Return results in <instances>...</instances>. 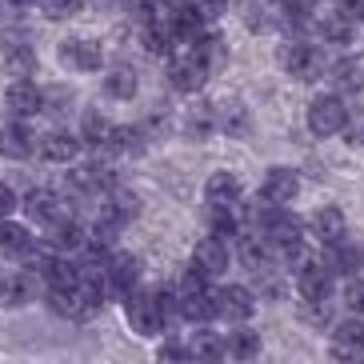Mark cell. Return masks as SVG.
<instances>
[{
	"mask_svg": "<svg viewBox=\"0 0 364 364\" xmlns=\"http://www.w3.org/2000/svg\"><path fill=\"white\" fill-rule=\"evenodd\" d=\"M124 312H129L132 332H140V336H156V332H164V324H168V309H164L161 292L132 289L129 296H124Z\"/></svg>",
	"mask_w": 364,
	"mask_h": 364,
	"instance_id": "1",
	"label": "cell"
},
{
	"mask_svg": "<svg viewBox=\"0 0 364 364\" xmlns=\"http://www.w3.org/2000/svg\"><path fill=\"white\" fill-rule=\"evenodd\" d=\"M80 4H85V0H41V12L53 16V21H65V16H73Z\"/></svg>",
	"mask_w": 364,
	"mask_h": 364,
	"instance_id": "36",
	"label": "cell"
},
{
	"mask_svg": "<svg viewBox=\"0 0 364 364\" xmlns=\"http://www.w3.org/2000/svg\"><path fill=\"white\" fill-rule=\"evenodd\" d=\"M53 228V232H48V245L56 248V252H76V248H85L88 245V232L80 225H76V220H56V225H48Z\"/></svg>",
	"mask_w": 364,
	"mask_h": 364,
	"instance_id": "19",
	"label": "cell"
},
{
	"mask_svg": "<svg viewBox=\"0 0 364 364\" xmlns=\"http://www.w3.org/2000/svg\"><path fill=\"white\" fill-rule=\"evenodd\" d=\"M108 129H112V124H108L100 112H85V120H80V136H85L88 144H105V140H108Z\"/></svg>",
	"mask_w": 364,
	"mask_h": 364,
	"instance_id": "35",
	"label": "cell"
},
{
	"mask_svg": "<svg viewBox=\"0 0 364 364\" xmlns=\"http://www.w3.org/2000/svg\"><path fill=\"white\" fill-rule=\"evenodd\" d=\"M309 129L316 132V136H336V132L348 129V108H344V100L336 97V92L316 97L309 105Z\"/></svg>",
	"mask_w": 364,
	"mask_h": 364,
	"instance_id": "2",
	"label": "cell"
},
{
	"mask_svg": "<svg viewBox=\"0 0 364 364\" xmlns=\"http://www.w3.org/2000/svg\"><path fill=\"white\" fill-rule=\"evenodd\" d=\"M129 12L140 24H156L168 12V0H129Z\"/></svg>",
	"mask_w": 364,
	"mask_h": 364,
	"instance_id": "32",
	"label": "cell"
},
{
	"mask_svg": "<svg viewBox=\"0 0 364 364\" xmlns=\"http://www.w3.org/2000/svg\"><path fill=\"white\" fill-rule=\"evenodd\" d=\"M216 316L228 324H245L248 316H252V309H257V300H252V292L240 289V284H225V289L216 292Z\"/></svg>",
	"mask_w": 364,
	"mask_h": 364,
	"instance_id": "6",
	"label": "cell"
},
{
	"mask_svg": "<svg viewBox=\"0 0 364 364\" xmlns=\"http://www.w3.org/2000/svg\"><path fill=\"white\" fill-rule=\"evenodd\" d=\"M168 80H172V88H176V92H200L204 80H208V68H204V65H200V56L188 48V53L172 56Z\"/></svg>",
	"mask_w": 364,
	"mask_h": 364,
	"instance_id": "5",
	"label": "cell"
},
{
	"mask_svg": "<svg viewBox=\"0 0 364 364\" xmlns=\"http://www.w3.org/2000/svg\"><path fill=\"white\" fill-rule=\"evenodd\" d=\"M73 188L80 193H100V188H112V172L105 164H80L73 172Z\"/></svg>",
	"mask_w": 364,
	"mask_h": 364,
	"instance_id": "23",
	"label": "cell"
},
{
	"mask_svg": "<svg viewBox=\"0 0 364 364\" xmlns=\"http://www.w3.org/2000/svg\"><path fill=\"white\" fill-rule=\"evenodd\" d=\"M181 300V321H193V324H208L216 316V300L208 296V289H196V292H176Z\"/></svg>",
	"mask_w": 364,
	"mask_h": 364,
	"instance_id": "16",
	"label": "cell"
},
{
	"mask_svg": "<svg viewBox=\"0 0 364 364\" xmlns=\"http://www.w3.org/2000/svg\"><path fill=\"white\" fill-rule=\"evenodd\" d=\"M33 248V232L9 216H0V252H9V257H24Z\"/></svg>",
	"mask_w": 364,
	"mask_h": 364,
	"instance_id": "20",
	"label": "cell"
},
{
	"mask_svg": "<svg viewBox=\"0 0 364 364\" xmlns=\"http://www.w3.org/2000/svg\"><path fill=\"white\" fill-rule=\"evenodd\" d=\"M336 9H341V16H348V21H364V0H336Z\"/></svg>",
	"mask_w": 364,
	"mask_h": 364,
	"instance_id": "41",
	"label": "cell"
},
{
	"mask_svg": "<svg viewBox=\"0 0 364 364\" xmlns=\"http://www.w3.org/2000/svg\"><path fill=\"white\" fill-rule=\"evenodd\" d=\"M193 9L200 12V21L208 24V21H220V16H225L228 0H193Z\"/></svg>",
	"mask_w": 364,
	"mask_h": 364,
	"instance_id": "37",
	"label": "cell"
},
{
	"mask_svg": "<svg viewBox=\"0 0 364 364\" xmlns=\"http://www.w3.org/2000/svg\"><path fill=\"white\" fill-rule=\"evenodd\" d=\"M344 232H348V225H344V213H341V208H321V213L312 216V236H316L324 248H328V245H341Z\"/></svg>",
	"mask_w": 364,
	"mask_h": 364,
	"instance_id": "17",
	"label": "cell"
},
{
	"mask_svg": "<svg viewBox=\"0 0 364 364\" xmlns=\"http://www.w3.org/2000/svg\"><path fill=\"white\" fill-rule=\"evenodd\" d=\"M188 353H193V356H204V360H216V356L228 353V344L220 341V336H213V332H200V336L188 344Z\"/></svg>",
	"mask_w": 364,
	"mask_h": 364,
	"instance_id": "33",
	"label": "cell"
},
{
	"mask_svg": "<svg viewBox=\"0 0 364 364\" xmlns=\"http://www.w3.org/2000/svg\"><path fill=\"white\" fill-rule=\"evenodd\" d=\"M105 149H108V152H117V156H136V152H144V132H140V129H132V124L108 129Z\"/></svg>",
	"mask_w": 364,
	"mask_h": 364,
	"instance_id": "22",
	"label": "cell"
},
{
	"mask_svg": "<svg viewBox=\"0 0 364 364\" xmlns=\"http://www.w3.org/2000/svg\"><path fill=\"white\" fill-rule=\"evenodd\" d=\"M105 92H108L112 100H132V97H136V76H132L129 68H117V73H108Z\"/></svg>",
	"mask_w": 364,
	"mask_h": 364,
	"instance_id": "27",
	"label": "cell"
},
{
	"mask_svg": "<svg viewBox=\"0 0 364 364\" xmlns=\"http://www.w3.org/2000/svg\"><path fill=\"white\" fill-rule=\"evenodd\" d=\"M161 356H164V360H172V356H193V353H188V344H164Z\"/></svg>",
	"mask_w": 364,
	"mask_h": 364,
	"instance_id": "43",
	"label": "cell"
},
{
	"mask_svg": "<svg viewBox=\"0 0 364 364\" xmlns=\"http://www.w3.org/2000/svg\"><path fill=\"white\" fill-rule=\"evenodd\" d=\"M193 268H196V272H204L208 280H216L220 272H228V248H225V240H220V236H204V240H196Z\"/></svg>",
	"mask_w": 364,
	"mask_h": 364,
	"instance_id": "8",
	"label": "cell"
},
{
	"mask_svg": "<svg viewBox=\"0 0 364 364\" xmlns=\"http://www.w3.org/2000/svg\"><path fill=\"white\" fill-rule=\"evenodd\" d=\"M300 193V176L292 168H268L264 184H260V200L264 204H292Z\"/></svg>",
	"mask_w": 364,
	"mask_h": 364,
	"instance_id": "10",
	"label": "cell"
},
{
	"mask_svg": "<svg viewBox=\"0 0 364 364\" xmlns=\"http://www.w3.org/2000/svg\"><path fill=\"white\" fill-rule=\"evenodd\" d=\"M360 268H364V252H360Z\"/></svg>",
	"mask_w": 364,
	"mask_h": 364,
	"instance_id": "45",
	"label": "cell"
},
{
	"mask_svg": "<svg viewBox=\"0 0 364 364\" xmlns=\"http://www.w3.org/2000/svg\"><path fill=\"white\" fill-rule=\"evenodd\" d=\"M344 300H348V309L353 312H364V280H353L348 292H344Z\"/></svg>",
	"mask_w": 364,
	"mask_h": 364,
	"instance_id": "40",
	"label": "cell"
},
{
	"mask_svg": "<svg viewBox=\"0 0 364 364\" xmlns=\"http://www.w3.org/2000/svg\"><path fill=\"white\" fill-rule=\"evenodd\" d=\"M60 60H65L68 68H76V73H97L100 60H105V53H100L97 41H65L60 44Z\"/></svg>",
	"mask_w": 364,
	"mask_h": 364,
	"instance_id": "12",
	"label": "cell"
},
{
	"mask_svg": "<svg viewBox=\"0 0 364 364\" xmlns=\"http://www.w3.org/2000/svg\"><path fill=\"white\" fill-rule=\"evenodd\" d=\"M336 341H341V344H364V324L360 321L336 324Z\"/></svg>",
	"mask_w": 364,
	"mask_h": 364,
	"instance_id": "38",
	"label": "cell"
},
{
	"mask_svg": "<svg viewBox=\"0 0 364 364\" xmlns=\"http://www.w3.org/2000/svg\"><path fill=\"white\" fill-rule=\"evenodd\" d=\"M321 36L328 44H353V21L341 16V12H336V16H324V21H321Z\"/></svg>",
	"mask_w": 364,
	"mask_h": 364,
	"instance_id": "28",
	"label": "cell"
},
{
	"mask_svg": "<svg viewBox=\"0 0 364 364\" xmlns=\"http://www.w3.org/2000/svg\"><path fill=\"white\" fill-rule=\"evenodd\" d=\"M4 108H9L12 117H21V120H28V117H36L44 108V92L28 80V76H16L9 85V92H4Z\"/></svg>",
	"mask_w": 364,
	"mask_h": 364,
	"instance_id": "7",
	"label": "cell"
},
{
	"mask_svg": "<svg viewBox=\"0 0 364 364\" xmlns=\"http://www.w3.org/2000/svg\"><path fill=\"white\" fill-rule=\"evenodd\" d=\"M136 208H140V200L132 193H120V188H112V196H108V213L117 216L120 225H124V220H132V216H136Z\"/></svg>",
	"mask_w": 364,
	"mask_h": 364,
	"instance_id": "34",
	"label": "cell"
},
{
	"mask_svg": "<svg viewBox=\"0 0 364 364\" xmlns=\"http://www.w3.org/2000/svg\"><path fill=\"white\" fill-rule=\"evenodd\" d=\"M216 124H220L225 132H232V136L248 132V117H245V108H240V105H225V108H216Z\"/></svg>",
	"mask_w": 364,
	"mask_h": 364,
	"instance_id": "31",
	"label": "cell"
},
{
	"mask_svg": "<svg viewBox=\"0 0 364 364\" xmlns=\"http://www.w3.org/2000/svg\"><path fill=\"white\" fill-rule=\"evenodd\" d=\"M280 65L289 68V76H296V80H321L324 76L321 48H312V44H304V41L289 44V48L280 53Z\"/></svg>",
	"mask_w": 364,
	"mask_h": 364,
	"instance_id": "3",
	"label": "cell"
},
{
	"mask_svg": "<svg viewBox=\"0 0 364 364\" xmlns=\"http://www.w3.org/2000/svg\"><path fill=\"white\" fill-rule=\"evenodd\" d=\"M324 264L332 268V277H344V272H356V268H360V252H356V248H348L341 240V245H328Z\"/></svg>",
	"mask_w": 364,
	"mask_h": 364,
	"instance_id": "25",
	"label": "cell"
},
{
	"mask_svg": "<svg viewBox=\"0 0 364 364\" xmlns=\"http://www.w3.org/2000/svg\"><path fill=\"white\" fill-rule=\"evenodd\" d=\"M296 292L300 300H309V304H324V300L332 296V268L316 264V260H309L304 268H296Z\"/></svg>",
	"mask_w": 364,
	"mask_h": 364,
	"instance_id": "4",
	"label": "cell"
},
{
	"mask_svg": "<svg viewBox=\"0 0 364 364\" xmlns=\"http://www.w3.org/2000/svg\"><path fill=\"white\" fill-rule=\"evenodd\" d=\"M204 200L213 204V208H232L240 200V181H236L232 172H213L208 184H204Z\"/></svg>",
	"mask_w": 364,
	"mask_h": 364,
	"instance_id": "14",
	"label": "cell"
},
{
	"mask_svg": "<svg viewBox=\"0 0 364 364\" xmlns=\"http://www.w3.org/2000/svg\"><path fill=\"white\" fill-rule=\"evenodd\" d=\"M33 149H36V136L28 132V124H24L21 117L0 129V156H9V161H24V156H33Z\"/></svg>",
	"mask_w": 364,
	"mask_h": 364,
	"instance_id": "11",
	"label": "cell"
},
{
	"mask_svg": "<svg viewBox=\"0 0 364 364\" xmlns=\"http://www.w3.org/2000/svg\"><path fill=\"white\" fill-rule=\"evenodd\" d=\"M140 280V260L129 257V252H117V257H108V268H105V289L120 292V296H129L136 289Z\"/></svg>",
	"mask_w": 364,
	"mask_h": 364,
	"instance_id": "9",
	"label": "cell"
},
{
	"mask_svg": "<svg viewBox=\"0 0 364 364\" xmlns=\"http://www.w3.org/2000/svg\"><path fill=\"white\" fill-rule=\"evenodd\" d=\"M332 356H336V360H360L364 356V344H332Z\"/></svg>",
	"mask_w": 364,
	"mask_h": 364,
	"instance_id": "39",
	"label": "cell"
},
{
	"mask_svg": "<svg viewBox=\"0 0 364 364\" xmlns=\"http://www.w3.org/2000/svg\"><path fill=\"white\" fill-rule=\"evenodd\" d=\"M4 65L12 68V76H28L36 68V56H33V48L28 44H4Z\"/></svg>",
	"mask_w": 364,
	"mask_h": 364,
	"instance_id": "26",
	"label": "cell"
},
{
	"mask_svg": "<svg viewBox=\"0 0 364 364\" xmlns=\"http://www.w3.org/2000/svg\"><path fill=\"white\" fill-rule=\"evenodd\" d=\"M76 152H80V140L68 136V132H48L41 140V156L48 164H68V161H76Z\"/></svg>",
	"mask_w": 364,
	"mask_h": 364,
	"instance_id": "18",
	"label": "cell"
},
{
	"mask_svg": "<svg viewBox=\"0 0 364 364\" xmlns=\"http://www.w3.org/2000/svg\"><path fill=\"white\" fill-rule=\"evenodd\" d=\"M236 260L245 268H264V236H240Z\"/></svg>",
	"mask_w": 364,
	"mask_h": 364,
	"instance_id": "29",
	"label": "cell"
},
{
	"mask_svg": "<svg viewBox=\"0 0 364 364\" xmlns=\"http://www.w3.org/2000/svg\"><path fill=\"white\" fill-rule=\"evenodd\" d=\"M24 213L33 216V220H41V225H56V220H65V200L56 193H48V188H36V193L24 196Z\"/></svg>",
	"mask_w": 364,
	"mask_h": 364,
	"instance_id": "13",
	"label": "cell"
},
{
	"mask_svg": "<svg viewBox=\"0 0 364 364\" xmlns=\"http://www.w3.org/2000/svg\"><path fill=\"white\" fill-rule=\"evenodd\" d=\"M33 292H36L33 272H16V277L0 280V296H4V304H24V300H33Z\"/></svg>",
	"mask_w": 364,
	"mask_h": 364,
	"instance_id": "24",
	"label": "cell"
},
{
	"mask_svg": "<svg viewBox=\"0 0 364 364\" xmlns=\"http://www.w3.org/2000/svg\"><path fill=\"white\" fill-rule=\"evenodd\" d=\"M92 4H105V9H108V4H120V0H92Z\"/></svg>",
	"mask_w": 364,
	"mask_h": 364,
	"instance_id": "44",
	"label": "cell"
},
{
	"mask_svg": "<svg viewBox=\"0 0 364 364\" xmlns=\"http://www.w3.org/2000/svg\"><path fill=\"white\" fill-rule=\"evenodd\" d=\"M328 80L336 85V92H360L364 88V56H344L328 68Z\"/></svg>",
	"mask_w": 364,
	"mask_h": 364,
	"instance_id": "15",
	"label": "cell"
},
{
	"mask_svg": "<svg viewBox=\"0 0 364 364\" xmlns=\"http://www.w3.org/2000/svg\"><path fill=\"white\" fill-rule=\"evenodd\" d=\"M228 356H236V360H252V356H260V336L257 332H232Z\"/></svg>",
	"mask_w": 364,
	"mask_h": 364,
	"instance_id": "30",
	"label": "cell"
},
{
	"mask_svg": "<svg viewBox=\"0 0 364 364\" xmlns=\"http://www.w3.org/2000/svg\"><path fill=\"white\" fill-rule=\"evenodd\" d=\"M188 48L200 56V65L208 68V73H216V68L225 65V56H228L225 53V36H220V33H200L193 44H188Z\"/></svg>",
	"mask_w": 364,
	"mask_h": 364,
	"instance_id": "21",
	"label": "cell"
},
{
	"mask_svg": "<svg viewBox=\"0 0 364 364\" xmlns=\"http://www.w3.org/2000/svg\"><path fill=\"white\" fill-rule=\"evenodd\" d=\"M16 204H21V200H16V193H12L9 184H0V216H12V213H16Z\"/></svg>",
	"mask_w": 364,
	"mask_h": 364,
	"instance_id": "42",
	"label": "cell"
}]
</instances>
